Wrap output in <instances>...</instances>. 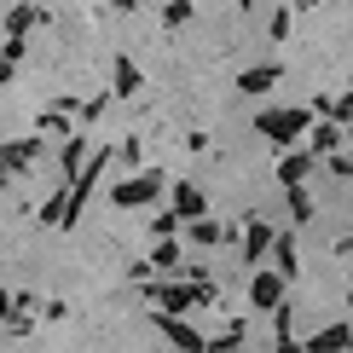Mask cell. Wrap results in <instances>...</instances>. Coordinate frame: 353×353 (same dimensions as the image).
<instances>
[{
  "label": "cell",
  "mask_w": 353,
  "mask_h": 353,
  "mask_svg": "<svg viewBox=\"0 0 353 353\" xmlns=\"http://www.w3.org/2000/svg\"><path fill=\"white\" fill-rule=\"evenodd\" d=\"M255 128L272 145H296L307 128H313V110H267V116H255Z\"/></svg>",
  "instance_id": "1"
},
{
  "label": "cell",
  "mask_w": 353,
  "mask_h": 353,
  "mask_svg": "<svg viewBox=\"0 0 353 353\" xmlns=\"http://www.w3.org/2000/svg\"><path fill=\"white\" fill-rule=\"evenodd\" d=\"M157 191H163V174H139V180H122L110 191V203L116 209H134V203H151Z\"/></svg>",
  "instance_id": "2"
},
{
  "label": "cell",
  "mask_w": 353,
  "mask_h": 353,
  "mask_svg": "<svg viewBox=\"0 0 353 353\" xmlns=\"http://www.w3.org/2000/svg\"><path fill=\"white\" fill-rule=\"evenodd\" d=\"M249 296H255V307H284L278 296H284V272H255L249 278Z\"/></svg>",
  "instance_id": "3"
},
{
  "label": "cell",
  "mask_w": 353,
  "mask_h": 353,
  "mask_svg": "<svg viewBox=\"0 0 353 353\" xmlns=\"http://www.w3.org/2000/svg\"><path fill=\"white\" fill-rule=\"evenodd\" d=\"M313 163H319L313 151H284V157H278V180H284V185H301Z\"/></svg>",
  "instance_id": "4"
},
{
  "label": "cell",
  "mask_w": 353,
  "mask_h": 353,
  "mask_svg": "<svg viewBox=\"0 0 353 353\" xmlns=\"http://www.w3.org/2000/svg\"><path fill=\"white\" fill-rule=\"evenodd\" d=\"M203 209H209V197H203V191L197 185H174V214H180V220H203Z\"/></svg>",
  "instance_id": "5"
},
{
  "label": "cell",
  "mask_w": 353,
  "mask_h": 353,
  "mask_svg": "<svg viewBox=\"0 0 353 353\" xmlns=\"http://www.w3.org/2000/svg\"><path fill=\"white\" fill-rule=\"evenodd\" d=\"M209 290H180V284H163V290H151V301H163L168 313H185V307H197Z\"/></svg>",
  "instance_id": "6"
},
{
  "label": "cell",
  "mask_w": 353,
  "mask_h": 353,
  "mask_svg": "<svg viewBox=\"0 0 353 353\" xmlns=\"http://www.w3.org/2000/svg\"><path fill=\"white\" fill-rule=\"evenodd\" d=\"M347 347H353L347 325H330V330H319V336H313V347H307V353H347Z\"/></svg>",
  "instance_id": "7"
},
{
  "label": "cell",
  "mask_w": 353,
  "mask_h": 353,
  "mask_svg": "<svg viewBox=\"0 0 353 353\" xmlns=\"http://www.w3.org/2000/svg\"><path fill=\"white\" fill-rule=\"evenodd\" d=\"M278 76H284L278 64H255V70H243V76H238V87H243V93H267Z\"/></svg>",
  "instance_id": "8"
},
{
  "label": "cell",
  "mask_w": 353,
  "mask_h": 353,
  "mask_svg": "<svg viewBox=\"0 0 353 353\" xmlns=\"http://www.w3.org/2000/svg\"><path fill=\"white\" fill-rule=\"evenodd\" d=\"M35 151H41V145H35V139H23V145H18V139H12V145H6V168H12V174H23L29 163H35Z\"/></svg>",
  "instance_id": "9"
},
{
  "label": "cell",
  "mask_w": 353,
  "mask_h": 353,
  "mask_svg": "<svg viewBox=\"0 0 353 353\" xmlns=\"http://www.w3.org/2000/svg\"><path fill=\"white\" fill-rule=\"evenodd\" d=\"M116 93H139V64L134 58H116Z\"/></svg>",
  "instance_id": "10"
},
{
  "label": "cell",
  "mask_w": 353,
  "mask_h": 353,
  "mask_svg": "<svg viewBox=\"0 0 353 353\" xmlns=\"http://www.w3.org/2000/svg\"><path fill=\"white\" fill-rule=\"evenodd\" d=\"M35 23H41L35 6H12V12H6V29H12V35H23V29H35Z\"/></svg>",
  "instance_id": "11"
},
{
  "label": "cell",
  "mask_w": 353,
  "mask_h": 353,
  "mask_svg": "<svg viewBox=\"0 0 353 353\" xmlns=\"http://www.w3.org/2000/svg\"><path fill=\"white\" fill-rule=\"evenodd\" d=\"M336 145H342V134H336V122H325L313 134V157H336Z\"/></svg>",
  "instance_id": "12"
},
{
  "label": "cell",
  "mask_w": 353,
  "mask_h": 353,
  "mask_svg": "<svg viewBox=\"0 0 353 353\" xmlns=\"http://www.w3.org/2000/svg\"><path fill=\"white\" fill-rule=\"evenodd\" d=\"M163 330H168V336H174V342H180L185 353H203V336H191L185 325H174V319H163Z\"/></svg>",
  "instance_id": "13"
},
{
  "label": "cell",
  "mask_w": 353,
  "mask_h": 353,
  "mask_svg": "<svg viewBox=\"0 0 353 353\" xmlns=\"http://www.w3.org/2000/svg\"><path fill=\"white\" fill-rule=\"evenodd\" d=\"M272 249H278V272L290 278V272H296V238H278Z\"/></svg>",
  "instance_id": "14"
},
{
  "label": "cell",
  "mask_w": 353,
  "mask_h": 353,
  "mask_svg": "<svg viewBox=\"0 0 353 353\" xmlns=\"http://www.w3.org/2000/svg\"><path fill=\"white\" fill-rule=\"evenodd\" d=\"M163 23H168V29H180V23H191V0H168Z\"/></svg>",
  "instance_id": "15"
},
{
  "label": "cell",
  "mask_w": 353,
  "mask_h": 353,
  "mask_svg": "<svg viewBox=\"0 0 353 353\" xmlns=\"http://www.w3.org/2000/svg\"><path fill=\"white\" fill-rule=\"evenodd\" d=\"M267 243H272V232H267V226H249V238H243L249 261H255V255H261V249H267Z\"/></svg>",
  "instance_id": "16"
},
{
  "label": "cell",
  "mask_w": 353,
  "mask_h": 353,
  "mask_svg": "<svg viewBox=\"0 0 353 353\" xmlns=\"http://www.w3.org/2000/svg\"><path fill=\"white\" fill-rule=\"evenodd\" d=\"M290 209H296V220H307V214H313V197H307L301 185H290Z\"/></svg>",
  "instance_id": "17"
},
{
  "label": "cell",
  "mask_w": 353,
  "mask_h": 353,
  "mask_svg": "<svg viewBox=\"0 0 353 353\" xmlns=\"http://www.w3.org/2000/svg\"><path fill=\"white\" fill-rule=\"evenodd\" d=\"M191 238H197V243H214L220 226H214V220H191Z\"/></svg>",
  "instance_id": "18"
},
{
  "label": "cell",
  "mask_w": 353,
  "mask_h": 353,
  "mask_svg": "<svg viewBox=\"0 0 353 353\" xmlns=\"http://www.w3.org/2000/svg\"><path fill=\"white\" fill-rule=\"evenodd\" d=\"M151 261H157V267H174V261H180V249H174V243H157Z\"/></svg>",
  "instance_id": "19"
},
{
  "label": "cell",
  "mask_w": 353,
  "mask_h": 353,
  "mask_svg": "<svg viewBox=\"0 0 353 353\" xmlns=\"http://www.w3.org/2000/svg\"><path fill=\"white\" fill-rule=\"evenodd\" d=\"M301 6H319V0H301Z\"/></svg>",
  "instance_id": "20"
}]
</instances>
